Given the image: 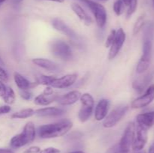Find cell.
I'll return each instance as SVG.
<instances>
[{"label": "cell", "mask_w": 154, "mask_h": 153, "mask_svg": "<svg viewBox=\"0 0 154 153\" xmlns=\"http://www.w3.org/2000/svg\"><path fill=\"white\" fill-rule=\"evenodd\" d=\"M137 124L149 129L154 124V111L138 114L136 117Z\"/></svg>", "instance_id": "cell-18"}, {"label": "cell", "mask_w": 154, "mask_h": 153, "mask_svg": "<svg viewBox=\"0 0 154 153\" xmlns=\"http://www.w3.org/2000/svg\"><path fill=\"white\" fill-rule=\"evenodd\" d=\"M58 94L51 86H47L42 94L35 98L34 103L39 106H48L55 101L58 98Z\"/></svg>", "instance_id": "cell-11"}, {"label": "cell", "mask_w": 154, "mask_h": 153, "mask_svg": "<svg viewBox=\"0 0 154 153\" xmlns=\"http://www.w3.org/2000/svg\"><path fill=\"white\" fill-rule=\"evenodd\" d=\"M81 93L78 90H73L63 95L58 96L56 100L59 104L62 106H69V105H72L76 103L78 100H80L81 96Z\"/></svg>", "instance_id": "cell-14"}, {"label": "cell", "mask_w": 154, "mask_h": 153, "mask_svg": "<svg viewBox=\"0 0 154 153\" xmlns=\"http://www.w3.org/2000/svg\"><path fill=\"white\" fill-rule=\"evenodd\" d=\"M69 153H85V152L80 150V151H74V152H69Z\"/></svg>", "instance_id": "cell-42"}, {"label": "cell", "mask_w": 154, "mask_h": 153, "mask_svg": "<svg viewBox=\"0 0 154 153\" xmlns=\"http://www.w3.org/2000/svg\"><path fill=\"white\" fill-rule=\"evenodd\" d=\"M2 99L5 101V103H6L7 104H12L14 103L15 93H14V91L13 90V88H11V87L7 86V88H6L5 94L4 97L2 98Z\"/></svg>", "instance_id": "cell-25"}, {"label": "cell", "mask_w": 154, "mask_h": 153, "mask_svg": "<svg viewBox=\"0 0 154 153\" xmlns=\"http://www.w3.org/2000/svg\"><path fill=\"white\" fill-rule=\"evenodd\" d=\"M55 78H56L55 76H53L41 75V76H39V77L38 78L36 82L38 83V85L41 84V85L46 86H50Z\"/></svg>", "instance_id": "cell-26"}, {"label": "cell", "mask_w": 154, "mask_h": 153, "mask_svg": "<svg viewBox=\"0 0 154 153\" xmlns=\"http://www.w3.org/2000/svg\"><path fill=\"white\" fill-rule=\"evenodd\" d=\"M77 80L76 74H66L61 76L60 78L56 77L54 80L53 81L51 85L52 88H66L72 86L75 82Z\"/></svg>", "instance_id": "cell-13"}, {"label": "cell", "mask_w": 154, "mask_h": 153, "mask_svg": "<svg viewBox=\"0 0 154 153\" xmlns=\"http://www.w3.org/2000/svg\"><path fill=\"white\" fill-rule=\"evenodd\" d=\"M143 53L136 67V71L138 74H143L148 70L150 65L152 56V39L144 38L143 43Z\"/></svg>", "instance_id": "cell-3"}, {"label": "cell", "mask_w": 154, "mask_h": 153, "mask_svg": "<svg viewBox=\"0 0 154 153\" xmlns=\"http://www.w3.org/2000/svg\"><path fill=\"white\" fill-rule=\"evenodd\" d=\"M116 32L117 30L115 29H112L110 32V34H108V38L106 39V41H105V47L106 48H110V46H111V44H113L114 42V38H115V36H116Z\"/></svg>", "instance_id": "cell-30"}, {"label": "cell", "mask_w": 154, "mask_h": 153, "mask_svg": "<svg viewBox=\"0 0 154 153\" xmlns=\"http://www.w3.org/2000/svg\"><path fill=\"white\" fill-rule=\"evenodd\" d=\"M40 151L41 148L38 146H31L29 148H27L26 150L23 152V153H39Z\"/></svg>", "instance_id": "cell-34"}, {"label": "cell", "mask_w": 154, "mask_h": 153, "mask_svg": "<svg viewBox=\"0 0 154 153\" xmlns=\"http://www.w3.org/2000/svg\"><path fill=\"white\" fill-rule=\"evenodd\" d=\"M154 100V84L150 85L146 90L145 93L137 98L131 104V107L133 109H140L148 106Z\"/></svg>", "instance_id": "cell-10"}, {"label": "cell", "mask_w": 154, "mask_h": 153, "mask_svg": "<svg viewBox=\"0 0 154 153\" xmlns=\"http://www.w3.org/2000/svg\"><path fill=\"white\" fill-rule=\"evenodd\" d=\"M22 134L25 136L26 140L28 142V144L33 142L35 138L36 134L35 128V124H33V122H27L24 126Z\"/></svg>", "instance_id": "cell-21"}, {"label": "cell", "mask_w": 154, "mask_h": 153, "mask_svg": "<svg viewBox=\"0 0 154 153\" xmlns=\"http://www.w3.org/2000/svg\"><path fill=\"white\" fill-rule=\"evenodd\" d=\"M5 1L6 0H0V4H2L3 2H5Z\"/></svg>", "instance_id": "cell-44"}, {"label": "cell", "mask_w": 154, "mask_h": 153, "mask_svg": "<svg viewBox=\"0 0 154 153\" xmlns=\"http://www.w3.org/2000/svg\"><path fill=\"white\" fill-rule=\"evenodd\" d=\"M137 153H145L144 151H139V152H137Z\"/></svg>", "instance_id": "cell-45"}, {"label": "cell", "mask_w": 154, "mask_h": 153, "mask_svg": "<svg viewBox=\"0 0 154 153\" xmlns=\"http://www.w3.org/2000/svg\"><path fill=\"white\" fill-rule=\"evenodd\" d=\"M35 114V110L32 108H26L17 111L12 114L11 118H27L32 117Z\"/></svg>", "instance_id": "cell-24"}, {"label": "cell", "mask_w": 154, "mask_h": 153, "mask_svg": "<svg viewBox=\"0 0 154 153\" xmlns=\"http://www.w3.org/2000/svg\"><path fill=\"white\" fill-rule=\"evenodd\" d=\"M90 10L94 16L99 28H102L107 22V11L105 8L100 3L93 0H80Z\"/></svg>", "instance_id": "cell-2"}, {"label": "cell", "mask_w": 154, "mask_h": 153, "mask_svg": "<svg viewBox=\"0 0 154 153\" xmlns=\"http://www.w3.org/2000/svg\"><path fill=\"white\" fill-rule=\"evenodd\" d=\"M148 153H154V142L150 145L148 150Z\"/></svg>", "instance_id": "cell-38"}, {"label": "cell", "mask_w": 154, "mask_h": 153, "mask_svg": "<svg viewBox=\"0 0 154 153\" xmlns=\"http://www.w3.org/2000/svg\"><path fill=\"white\" fill-rule=\"evenodd\" d=\"M81 107L78 112V118L81 122H85L91 116L94 108V98L90 93L81 94L80 98Z\"/></svg>", "instance_id": "cell-5"}, {"label": "cell", "mask_w": 154, "mask_h": 153, "mask_svg": "<svg viewBox=\"0 0 154 153\" xmlns=\"http://www.w3.org/2000/svg\"><path fill=\"white\" fill-rule=\"evenodd\" d=\"M51 51L54 56L63 61H69L72 58V51L69 45L62 40H55L51 42Z\"/></svg>", "instance_id": "cell-4"}, {"label": "cell", "mask_w": 154, "mask_h": 153, "mask_svg": "<svg viewBox=\"0 0 154 153\" xmlns=\"http://www.w3.org/2000/svg\"><path fill=\"white\" fill-rule=\"evenodd\" d=\"M0 153H14L11 149H7V148H0Z\"/></svg>", "instance_id": "cell-37"}, {"label": "cell", "mask_w": 154, "mask_h": 153, "mask_svg": "<svg viewBox=\"0 0 154 153\" xmlns=\"http://www.w3.org/2000/svg\"><path fill=\"white\" fill-rule=\"evenodd\" d=\"M65 110L62 108L50 106L38 109L35 111V114L40 117H56L64 114Z\"/></svg>", "instance_id": "cell-17"}, {"label": "cell", "mask_w": 154, "mask_h": 153, "mask_svg": "<svg viewBox=\"0 0 154 153\" xmlns=\"http://www.w3.org/2000/svg\"><path fill=\"white\" fill-rule=\"evenodd\" d=\"M6 88H7V86L5 85L4 82L0 80V98H2L4 97L5 94Z\"/></svg>", "instance_id": "cell-36"}, {"label": "cell", "mask_w": 154, "mask_h": 153, "mask_svg": "<svg viewBox=\"0 0 154 153\" xmlns=\"http://www.w3.org/2000/svg\"><path fill=\"white\" fill-rule=\"evenodd\" d=\"M14 82L16 83L17 86L20 90L30 89V88H32L38 86L37 82H30L29 80H27L26 78L24 77L23 75L17 73V72L14 73Z\"/></svg>", "instance_id": "cell-19"}, {"label": "cell", "mask_w": 154, "mask_h": 153, "mask_svg": "<svg viewBox=\"0 0 154 153\" xmlns=\"http://www.w3.org/2000/svg\"><path fill=\"white\" fill-rule=\"evenodd\" d=\"M23 1V0H11V2L13 3V4H19V3L22 2Z\"/></svg>", "instance_id": "cell-39"}, {"label": "cell", "mask_w": 154, "mask_h": 153, "mask_svg": "<svg viewBox=\"0 0 154 153\" xmlns=\"http://www.w3.org/2000/svg\"><path fill=\"white\" fill-rule=\"evenodd\" d=\"M126 38V33H125L124 30L123 28H120L118 30H117L114 42L111 44V46H110L109 53H108V58L110 60L114 59L118 55L120 50L122 49L123 44H124Z\"/></svg>", "instance_id": "cell-9"}, {"label": "cell", "mask_w": 154, "mask_h": 153, "mask_svg": "<svg viewBox=\"0 0 154 153\" xmlns=\"http://www.w3.org/2000/svg\"><path fill=\"white\" fill-rule=\"evenodd\" d=\"M128 6H129V8L127 10V13H126V16H127V18H129L136 10L137 7H138V0H131L130 3Z\"/></svg>", "instance_id": "cell-29"}, {"label": "cell", "mask_w": 154, "mask_h": 153, "mask_svg": "<svg viewBox=\"0 0 154 153\" xmlns=\"http://www.w3.org/2000/svg\"><path fill=\"white\" fill-rule=\"evenodd\" d=\"M124 3L123 0H116L113 5L114 13L117 16H120L123 13V9H124Z\"/></svg>", "instance_id": "cell-27"}, {"label": "cell", "mask_w": 154, "mask_h": 153, "mask_svg": "<svg viewBox=\"0 0 154 153\" xmlns=\"http://www.w3.org/2000/svg\"><path fill=\"white\" fill-rule=\"evenodd\" d=\"M11 111V106L8 105H3V106H0V116L3 115V114H6Z\"/></svg>", "instance_id": "cell-35"}, {"label": "cell", "mask_w": 154, "mask_h": 153, "mask_svg": "<svg viewBox=\"0 0 154 153\" xmlns=\"http://www.w3.org/2000/svg\"><path fill=\"white\" fill-rule=\"evenodd\" d=\"M39 153H60V150L54 147H48L43 150H41Z\"/></svg>", "instance_id": "cell-33"}, {"label": "cell", "mask_w": 154, "mask_h": 153, "mask_svg": "<svg viewBox=\"0 0 154 153\" xmlns=\"http://www.w3.org/2000/svg\"><path fill=\"white\" fill-rule=\"evenodd\" d=\"M115 153H126V152H123L120 151V149H119V150H117V152H115Z\"/></svg>", "instance_id": "cell-43"}, {"label": "cell", "mask_w": 154, "mask_h": 153, "mask_svg": "<svg viewBox=\"0 0 154 153\" xmlns=\"http://www.w3.org/2000/svg\"><path fill=\"white\" fill-rule=\"evenodd\" d=\"M110 102L107 99H101L98 102L95 109V118L97 121H102L107 116L109 110Z\"/></svg>", "instance_id": "cell-16"}, {"label": "cell", "mask_w": 154, "mask_h": 153, "mask_svg": "<svg viewBox=\"0 0 154 153\" xmlns=\"http://www.w3.org/2000/svg\"><path fill=\"white\" fill-rule=\"evenodd\" d=\"M128 109L129 107L126 105H122V106L114 108L108 115H107V116L104 119L103 124H102L104 127L106 128H111L115 126L126 115Z\"/></svg>", "instance_id": "cell-6"}, {"label": "cell", "mask_w": 154, "mask_h": 153, "mask_svg": "<svg viewBox=\"0 0 154 153\" xmlns=\"http://www.w3.org/2000/svg\"><path fill=\"white\" fill-rule=\"evenodd\" d=\"M20 97L23 100H28L32 98V93L30 91H29V89H23L20 90Z\"/></svg>", "instance_id": "cell-31"}, {"label": "cell", "mask_w": 154, "mask_h": 153, "mask_svg": "<svg viewBox=\"0 0 154 153\" xmlns=\"http://www.w3.org/2000/svg\"><path fill=\"white\" fill-rule=\"evenodd\" d=\"M0 80L3 82H7L8 81V75L2 66H0Z\"/></svg>", "instance_id": "cell-32"}, {"label": "cell", "mask_w": 154, "mask_h": 153, "mask_svg": "<svg viewBox=\"0 0 154 153\" xmlns=\"http://www.w3.org/2000/svg\"><path fill=\"white\" fill-rule=\"evenodd\" d=\"M147 130L148 129L137 124L135 126V133L132 142V148L133 151L139 152L144 148L147 141Z\"/></svg>", "instance_id": "cell-8"}, {"label": "cell", "mask_w": 154, "mask_h": 153, "mask_svg": "<svg viewBox=\"0 0 154 153\" xmlns=\"http://www.w3.org/2000/svg\"><path fill=\"white\" fill-rule=\"evenodd\" d=\"M27 144H28V142H27L25 136H23L22 133L18 134L14 136L11 139L10 141L11 146L14 148H20V147L24 146L27 145Z\"/></svg>", "instance_id": "cell-23"}, {"label": "cell", "mask_w": 154, "mask_h": 153, "mask_svg": "<svg viewBox=\"0 0 154 153\" xmlns=\"http://www.w3.org/2000/svg\"><path fill=\"white\" fill-rule=\"evenodd\" d=\"M152 76L150 74H147L145 76L140 77L138 79L135 80L132 83V86H133L134 89L138 91V92H141L144 89L147 84L150 82L151 80Z\"/></svg>", "instance_id": "cell-22"}, {"label": "cell", "mask_w": 154, "mask_h": 153, "mask_svg": "<svg viewBox=\"0 0 154 153\" xmlns=\"http://www.w3.org/2000/svg\"><path fill=\"white\" fill-rule=\"evenodd\" d=\"M51 24L56 30L60 32L67 37L73 40H78V35L76 34V32L73 29H72L69 26L66 25L60 18H54L51 21Z\"/></svg>", "instance_id": "cell-12"}, {"label": "cell", "mask_w": 154, "mask_h": 153, "mask_svg": "<svg viewBox=\"0 0 154 153\" xmlns=\"http://www.w3.org/2000/svg\"><path fill=\"white\" fill-rule=\"evenodd\" d=\"M153 4H154V0H153Z\"/></svg>", "instance_id": "cell-47"}, {"label": "cell", "mask_w": 154, "mask_h": 153, "mask_svg": "<svg viewBox=\"0 0 154 153\" xmlns=\"http://www.w3.org/2000/svg\"><path fill=\"white\" fill-rule=\"evenodd\" d=\"M144 16H141L138 18V20H136V22H135L133 26V34H137L141 29H142L143 26L144 25Z\"/></svg>", "instance_id": "cell-28"}, {"label": "cell", "mask_w": 154, "mask_h": 153, "mask_svg": "<svg viewBox=\"0 0 154 153\" xmlns=\"http://www.w3.org/2000/svg\"><path fill=\"white\" fill-rule=\"evenodd\" d=\"M123 3H124L125 5L128 6L129 4V3H130L131 0H123Z\"/></svg>", "instance_id": "cell-41"}, {"label": "cell", "mask_w": 154, "mask_h": 153, "mask_svg": "<svg viewBox=\"0 0 154 153\" xmlns=\"http://www.w3.org/2000/svg\"><path fill=\"white\" fill-rule=\"evenodd\" d=\"M46 1H51V2H55L63 3V2H64L65 0H46Z\"/></svg>", "instance_id": "cell-40"}, {"label": "cell", "mask_w": 154, "mask_h": 153, "mask_svg": "<svg viewBox=\"0 0 154 153\" xmlns=\"http://www.w3.org/2000/svg\"><path fill=\"white\" fill-rule=\"evenodd\" d=\"M100 1H108V0H100Z\"/></svg>", "instance_id": "cell-46"}, {"label": "cell", "mask_w": 154, "mask_h": 153, "mask_svg": "<svg viewBox=\"0 0 154 153\" xmlns=\"http://www.w3.org/2000/svg\"><path fill=\"white\" fill-rule=\"evenodd\" d=\"M73 126L69 119H63L51 124H44L38 128V135L44 139L60 137L66 134Z\"/></svg>", "instance_id": "cell-1"}, {"label": "cell", "mask_w": 154, "mask_h": 153, "mask_svg": "<svg viewBox=\"0 0 154 153\" xmlns=\"http://www.w3.org/2000/svg\"><path fill=\"white\" fill-rule=\"evenodd\" d=\"M71 8H72V10L74 13L78 16V17L85 24L86 26H90L92 23L93 20H92L91 17L86 13L85 10L83 9V8L79 4L76 2H73L71 4Z\"/></svg>", "instance_id": "cell-20"}, {"label": "cell", "mask_w": 154, "mask_h": 153, "mask_svg": "<svg viewBox=\"0 0 154 153\" xmlns=\"http://www.w3.org/2000/svg\"><path fill=\"white\" fill-rule=\"evenodd\" d=\"M135 133V124L134 122H129L125 129L123 134L120 140L119 144V149L123 152L129 153L132 142H133L134 137Z\"/></svg>", "instance_id": "cell-7"}, {"label": "cell", "mask_w": 154, "mask_h": 153, "mask_svg": "<svg viewBox=\"0 0 154 153\" xmlns=\"http://www.w3.org/2000/svg\"><path fill=\"white\" fill-rule=\"evenodd\" d=\"M32 62L33 64L38 66L41 68H43L48 71L51 72H58L60 71L61 68L57 63L51 61V60L47 59V58H32Z\"/></svg>", "instance_id": "cell-15"}]
</instances>
